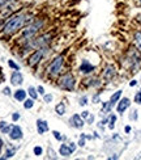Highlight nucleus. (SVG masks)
I'll return each mask as SVG.
<instances>
[{
	"label": "nucleus",
	"instance_id": "obj_41",
	"mask_svg": "<svg viewBox=\"0 0 141 160\" xmlns=\"http://www.w3.org/2000/svg\"><path fill=\"white\" fill-rule=\"evenodd\" d=\"M131 131H132V126L131 125H125L124 126V132L125 134H131Z\"/></svg>",
	"mask_w": 141,
	"mask_h": 160
},
{
	"label": "nucleus",
	"instance_id": "obj_34",
	"mask_svg": "<svg viewBox=\"0 0 141 160\" xmlns=\"http://www.w3.org/2000/svg\"><path fill=\"white\" fill-rule=\"evenodd\" d=\"M92 102L93 104H99V102H102L101 101V92H96L94 95L92 96Z\"/></svg>",
	"mask_w": 141,
	"mask_h": 160
},
{
	"label": "nucleus",
	"instance_id": "obj_20",
	"mask_svg": "<svg viewBox=\"0 0 141 160\" xmlns=\"http://www.w3.org/2000/svg\"><path fill=\"white\" fill-rule=\"evenodd\" d=\"M55 113L59 117H63L65 113H67V104L64 101H60L55 105Z\"/></svg>",
	"mask_w": 141,
	"mask_h": 160
},
{
	"label": "nucleus",
	"instance_id": "obj_36",
	"mask_svg": "<svg viewBox=\"0 0 141 160\" xmlns=\"http://www.w3.org/2000/svg\"><path fill=\"white\" fill-rule=\"evenodd\" d=\"M15 2H17V0H0V9L4 8V7H7L11 3H15Z\"/></svg>",
	"mask_w": 141,
	"mask_h": 160
},
{
	"label": "nucleus",
	"instance_id": "obj_29",
	"mask_svg": "<svg viewBox=\"0 0 141 160\" xmlns=\"http://www.w3.org/2000/svg\"><path fill=\"white\" fill-rule=\"evenodd\" d=\"M86 141H88V137H86V132H82L81 135H80L78 138V142H77V146L78 147H85V144H86Z\"/></svg>",
	"mask_w": 141,
	"mask_h": 160
},
{
	"label": "nucleus",
	"instance_id": "obj_31",
	"mask_svg": "<svg viewBox=\"0 0 141 160\" xmlns=\"http://www.w3.org/2000/svg\"><path fill=\"white\" fill-rule=\"evenodd\" d=\"M8 67L9 68H12V70H15V71H20V64L18 63H16L13 59H8Z\"/></svg>",
	"mask_w": 141,
	"mask_h": 160
},
{
	"label": "nucleus",
	"instance_id": "obj_8",
	"mask_svg": "<svg viewBox=\"0 0 141 160\" xmlns=\"http://www.w3.org/2000/svg\"><path fill=\"white\" fill-rule=\"evenodd\" d=\"M77 147L78 146L76 142H72V141L71 142H60L58 152L62 158H71L76 152Z\"/></svg>",
	"mask_w": 141,
	"mask_h": 160
},
{
	"label": "nucleus",
	"instance_id": "obj_14",
	"mask_svg": "<svg viewBox=\"0 0 141 160\" xmlns=\"http://www.w3.org/2000/svg\"><path fill=\"white\" fill-rule=\"evenodd\" d=\"M9 82L13 87H21L24 84V75L20 71L13 70V72L11 74V78H9Z\"/></svg>",
	"mask_w": 141,
	"mask_h": 160
},
{
	"label": "nucleus",
	"instance_id": "obj_19",
	"mask_svg": "<svg viewBox=\"0 0 141 160\" xmlns=\"http://www.w3.org/2000/svg\"><path fill=\"white\" fill-rule=\"evenodd\" d=\"M122 96H123V91L122 89H118V91H115L112 93V95L110 96V98H109V101H110V104L115 108V105L118 104V101L120 98H122Z\"/></svg>",
	"mask_w": 141,
	"mask_h": 160
},
{
	"label": "nucleus",
	"instance_id": "obj_18",
	"mask_svg": "<svg viewBox=\"0 0 141 160\" xmlns=\"http://www.w3.org/2000/svg\"><path fill=\"white\" fill-rule=\"evenodd\" d=\"M132 42H133V46L141 52V29H137V30H133L132 33Z\"/></svg>",
	"mask_w": 141,
	"mask_h": 160
},
{
	"label": "nucleus",
	"instance_id": "obj_47",
	"mask_svg": "<svg viewBox=\"0 0 141 160\" xmlns=\"http://www.w3.org/2000/svg\"><path fill=\"white\" fill-rule=\"evenodd\" d=\"M135 159H141V152H140V154H139L137 156H135Z\"/></svg>",
	"mask_w": 141,
	"mask_h": 160
},
{
	"label": "nucleus",
	"instance_id": "obj_39",
	"mask_svg": "<svg viewBox=\"0 0 141 160\" xmlns=\"http://www.w3.org/2000/svg\"><path fill=\"white\" fill-rule=\"evenodd\" d=\"M37 91H38V93H39V96H43L45 93H46V89H45L43 85H38V87H37Z\"/></svg>",
	"mask_w": 141,
	"mask_h": 160
},
{
	"label": "nucleus",
	"instance_id": "obj_5",
	"mask_svg": "<svg viewBox=\"0 0 141 160\" xmlns=\"http://www.w3.org/2000/svg\"><path fill=\"white\" fill-rule=\"evenodd\" d=\"M55 84L63 92H75L77 88V78L72 71H64L56 78Z\"/></svg>",
	"mask_w": 141,
	"mask_h": 160
},
{
	"label": "nucleus",
	"instance_id": "obj_7",
	"mask_svg": "<svg viewBox=\"0 0 141 160\" xmlns=\"http://www.w3.org/2000/svg\"><path fill=\"white\" fill-rule=\"evenodd\" d=\"M77 71H78V74L82 76L93 75L94 72L97 71V64L90 62V59H88V58H82L77 67Z\"/></svg>",
	"mask_w": 141,
	"mask_h": 160
},
{
	"label": "nucleus",
	"instance_id": "obj_22",
	"mask_svg": "<svg viewBox=\"0 0 141 160\" xmlns=\"http://www.w3.org/2000/svg\"><path fill=\"white\" fill-rule=\"evenodd\" d=\"M51 134H52L54 139H55V141H58L59 143H60V142H67V141H68V137L64 135L63 132H60V131H58V130H52Z\"/></svg>",
	"mask_w": 141,
	"mask_h": 160
},
{
	"label": "nucleus",
	"instance_id": "obj_32",
	"mask_svg": "<svg viewBox=\"0 0 141 160\" xmlns=\"http://www.w3.org/2000/svg\"><path fill=\"white\" fill-rule=\"evenodd\" d=\"M42 97H43V102L45 104H51L54 101V95L52 93H45Z\"/></svg>",
	"mask_w": 141,
	"mask_h": 160
},
{
	"label": "nucleus",
	"instance_id": "obj_1",
	"mask_svg": "<svg viewBox=\"0 0 141 160\" xmlns=\"http://www.w3.org/2000/svg\"><path fill=\"white\" fill-rule=\"evenodd\" d=\"M33 13H25V12H16L8 17V20L4 22L2 32L5 36H13L16 33H20L25 25L30 24L34 20Z\"/></svg>",
	"mask_w": 141,
	"mask_h": 160
},
{
	"label": "nucleus",
	"instance_id": "obj_9",
	"mask_svg": "<svg viewBox=\"0 0 141 160\" xmlns=\"http://www.w3.org/2000/svg\"><path fill=\"white\" fill-rule=\"evenodd\" d=\"M118 76V68L115 64L112 63H107L105 64V67L102 68V72H101V78H102L103 83H110L114 79Z\"/></svg>",
	"mask_w": 141,
	"mask_h": 160
},
{
	"label": "nucleus",
	"instance_id": "obj_38",
	"mask_svg": "<svg viewBox=\"0 0 141 160\" xmlns=\"http://www.w3.org/2000/svg\"><path fill=\"white\" fill-rule=\"evenodd\" d=\"M2 92H3V95H4V96H12V95H13L9 87H5V88H4Z\"/></svg>",
	"mask_w": 141,
	"mask_h": 160
},
{
	"label": "nucleus",
	"instance_id": "obj_30",
	"mask_svg": "<svg viewBox=\"0 0 141 160\" xmlns=\"http://www.w3.org/2000/svg\"><path fill=\"white\" fill-rule=\"evenodd\" d=\"M89 104V96L88 95H82L81 97L78 98V105L80 106H82V108H85L86 105Z\"/></svg>",
	"mask_w": 141,
	"mask_h": 160
},
{
	"label": "nucleus",
	"instance_id": "obj_37",
	"mask_svg": "<svg viewBox=\"0 0 141 160\" xmlns=\"http://www.w3.org/2000/svg\"><path fill=\"white\" fill-rule=\"evenodd\" d=\"M11 118H12V121L13 122H17L20 118H21V114H20V112H13L12 113V116H11Z\"/></svg>",
	"mask_w": 141,
	"mask_h": 160
},
{
	"label": "nucleus",
	"instance_id": "obj_23",
	"mask_svg": "<svg viewBox=\"0 0 141 160\" xmlns=\"http://www.w3.org/2000/svg\"><path fill=\"white\" fill-rule=\"evenodd\" d=\"M12 129V123H8L7 121H0V132L2 134H9Z\"/></svg>",
	"mask_w": 141,
	"mask_h": 160
},
{
	"label": "nucleus",
	"instance_id": "obj_42",
	"mask_svg": "<svg viewBox=\"0 0 141 160\" xmlns=\"http://www.w3.org/2000/svg\"><path fill=\"white\" fill-rule=\"evenodd\" d=\"M4 146H5V143H4V141H3V139H2V137H0V155H2V154H3Z\"/></svg>",
	"mask_w": 141,
	"mask_h": 160
},
{
	"label": "nucleus",
	"instance_id": "obj_11",
	"mask_svg": "<svg viewBox=\"0 0 141 160\" xmlns=\"http://www.w3.org/2000/svg\"><path fill=\"white\" fill-rule=\"evenodd\" d=\"M68 122H69V126H71V128L76 129V130H81V129H84V126L86 125L85 119L81 117V114H78V113H73V114L69 117Z\"/></svg>",
	"mask_w": 141,
	"mask_h": 160
},
{
	"label": "nucleus",
	"instance_id": "obj_17",
	"mask_svg": "<svg viewBox=\"0 0 141 160\" xmlns=\"http://www.w3.org/2000/svg\"><path fill=\"white\" fill-rule=\"evenodd\" d=\"M17 150H18L17 146H13L12 143H8V146H7V148H5V154H4V156H2L0 159H2V160H5V159H12L13 156L16 155Z\"/></svg>",
	"mask_w": 141,
	"mask_h": 160
},
{
	"label": "nucleus",
	"instance_id": "obj_25",
	"mask_svg": "<svg viewBox=\"0 0 141 160\" xmlns=\"http://www.w3.org/2000/svg\"><path fill=\"white\" fill-rule=\"evenodd\" d=\"M26 91H28V96H29V97L34 98V100H37V98L39 97V93H38V91H37V87H34V85H29Z\"/></svg>",
	"mask_w": 141,
	"mask_h": 160
},
{
	"label": "nucleus",
	"instance_id": "obj_49",
	"mask_svg": "<svg viewBox=\"0 0 141 160\" xmlns=\"http://www.w3.org/2000/svg\"><path fill=\"white\" fill-rule=\"evenodd\" d=\"M140 79H141V78H140Z\"/></svg>",
	"mask_w": 141,
	"mask_h": 160
},
{
	"label": "nucleus",
	"instance_id": "obj_26",
	"mask_svg": "<svg viewBox=\"0 0 141 160\" xmlns=\"http://www.w3.org/2000/svg\"><path fill=\"white\" fill-rule=\"evenodd\" d=\"M22 105H24V109L30 110V109L34 108V105H35V100H34V98H31V97H28V98H26L25 101L22 102Z\"/></svg>",
	"mask_w": 141,
	"mask_h": 160
},
{
	"label": "nucleus",
	"instance_id": "obj_15",
	"mask_svg": "<svg viewBox=\"0 0 141 160\" xmlns=\"http://www.w3.org/2000/svg\"><path fill=\"white\" fill-rule=\"evenodd\" d=\"M35 128H37V132L39 135H45L47 131L50 130V125L46 119H42V118H38L37 122H35Z\"/></svg>",
	"mask_w": 141,
	"mask_h": 160
},
{
	"label": "nucleus",
	"instance_id": "obj_21",
	"mask_svg": "<svg viewBox=\"0 0 141 160\" xmlns=\"http://www.w3.org/2000/svg\"><path fill=\"white\" fill-rule=\"evenodd\" d=\"M116 121H118V116L115 114V113H110L109 114V122H107V129L112 131L114 129H115Z\"/></svg>",
	"mask_w": 141,
	"mask_h": 160
},
{
	"label": "nucleus",
	"instance_id": "obj_10",
	"mask_svg": "<svg viewBox=\"0 0 141 160\" xmlns=\"http://www.w3.org/2000/svg\"><path fill=\"white\" fill-rule=\"evenodd\" d=\"M81 84L85 87V88H93V89H98L102 87L103 80L101 76H96V75H88L84 76V79L81 80Z\"/></svg>",
	"mask_w": 141,
	"mask_h": 160
},
{
	"label": "nucleus",
	"instance_id": "obj_28",
	"mask_svg": "<svg viewBox=\"0 0 141 160\" xmlns=\"http://www.w3.org/2000/svg\"><path fill=\"white\" fill-rule=\"evenodd\" d=\"M128 118H129L131 122H136L139 119V110L137 109H131L129 114H128Z\"/></svg>",
	"mask_w": 141,
	"mask_h": 160
},
{
	"label": "nucleus",
	"instance_id": "obj_16",
	"mask_svg": "<svg viewBox=\"0 0 141 160\" xmlns=\"http://www.w3.org/2000/svg\"><path fill=\"white\" fill-rule=\"evenodd\" d=\"M13 98L16 100V101H18V102H24L26 98H28V91L26 89H24V88H18L17 87V89L13 92Z\"/></svg>",
	"mask_w": 141,
	"mask_h": 160
},
{
	"label": "nucleus",
	"instance_id": "obj_45",
	"mask_svg": "<svg viewBox=\"0 0 141 160\" xmlns=\"http://www.w3.org/2000/svg\"><path fill=\"white\" fill-rule=\"evenodd\" d=\"M137 84H139V80H136V79H132L129 82V87H136Z\"/></svg>",
	"mask_w": 141,
	"mask_h": 160
},
{
	"label": "nucleus",
	"instance_id": "obj_13",
	"mask_svg": "<svg viewBox=\"0 0 141 160\" xmlns=\"http://www.w3.org/2000/svg\"><path fill=\"white\" fill-rule=\"evenodd\" d=\"M8 137H9L11 141H15V142L21 141V139L24 138V130H22V128H21V126H18V125H12V129L9 131Z\"/></svg>",
	"mask_w": 141,
	"mask_h": 160
},
{
	"label": "nucleus",
	"instance_id": "obj_2",
	"mask_svg": "<svg viewBox=\"0 0 141 160\" xmlns=\"http://www.w3.org/2000/svg\"><path fill=\"white\" fill-rule=\"evenodd\" d=\"M46 26V18L41 17V18H34L30 24L25 25L24 28L20 32V42H28L30 39L35 38L39 33H42V30Z\"/></svg>",
	"mask_w": 141,
	"mask_h": 160
},
{
	"label": "nucleus",
	"instance_id": "obj_12",
	"mask_svg": "<svg viewBox=\"0 0 141 160\" xmlns=\"http://www.w3.org/2000/svg\"><path fill=\"white\" fill-rule=\"evenodd\" d=\"M131 98H128V97H122L118 101V104L115 105V108H116V113L118 114H120V116H123L124 113L128 110L129 108H131Z\"/></svg>",
	"mask_w": 141,
	"mask_h": 160
},
{
	"label": "nucleus",
	"instance_id": "obj_46",
	"mask_svg": "<svg viewBox=\"0 0 141 160\" xmlns=\"http://www.w3.org/2000/svg\"><path fill=\"white\" fill-rule=\"evenodd\" d=\"M135 20H136V22H137V24H140V25H141V12H140V13H137L136 17H135Z\"/></svg>",
	"mask_w": 141,
	"mask_h": 160
},
{
	"label": "nucleus",
	"instance_id": "obj_6",
	"mask_svg": "<svg viewBox=\"0 0 141 160\" xmlns=\"http://www.w3.org/2000/svg\"><path fill=\"white\" fill-rule=\"evenodd\" d=\"M50 51H51L50 46L37 48L35 50H33L28 55V58H26V64H28L30 68H37L38 66L46 59V57L50 55Z\"/></svg>",
	"mask_w": 141,
	"mask_h": 160
},
{
	"label": "nucleus",
	"instance_id": "obj_48",
	"mask_svg": "<svg viewBox=\"0 0 141 160\" xmlns=\"http://www.w3.org/2000/svg\"><path fill=\"white\" fill-rule=\"evenodd\" d=\"M139 5H140V7H141V0H139Z\"/></svg>",
	"mask_w": 141,
	"mask_h": 160
},
{
	"label": "nucleus",
	"instance_id": "obj_4",
	"mask_svg": "<svg viewBox=\"0 0 141 160\" xmlns=\"http://www.w3.org/2000/svg\"><path fill=\"white\" fill-rule=\"evenodd\" d=\"M122 64H123L124 68L131 71V74H136V72H139L137 70L141 66V52L135 48V46H131L123 57Z\"/></svg>",
	"mask_w": 141,
	"mask_h": 160
},
{
	"label": "nucleus",
	"instance_id": "obj_24",
	"mask_svg": "<svg viewBox=\"0 0 141 160\" xmlns=\"http://www.w3.org/2000/svg\"><path fill=\"white\" fill-rule=\"evenodd\" d=\"M60 158L59 152H56L55 150H54V147H51V146H49V148H47V159H51V160H58Z\"/></svg>",
	"mask_w": 141,
	"mask_h": 160
},
{
	"label": "nucleus",
	"instance_id": "obj_35",
	"mask_svg": "<svg viewBox=\"0 0 141 160\" xmlns=\"http://www.w3.org/2000/svg\"><path fill=\"white\" fill-rule=\"evenodd\" d=\"M94 121H96V116L93 114V113H90V114L88 116V118L85 119V122H86V125H93L94 123Z\"/></svg>",
	"mask_w": 141,
	"mask_h": 160
},
{
	"label": "nucleus",
	"instance_id": "obj_27",
	"mask_svg": "<svg viewBox=\"0 0 141 160\" xmlns=\"http://www.w3.org/2000/svg\"><path fill=\"white\" fill-rule=\"evenodd\" d=\"M43 152H45V150H43L42 146L37 144V146H34V147H33V155L37 156V158H41V156L43 155Z\"/></svg>",
	"mask_w": 141,
	"mask_h": 160
},
{
	"label": "nucleus",
	"instance_id": "obj_43",
	"mask_svg": "<svg viewBox=\"0 0 141 160\" xmlns=\"http://www.w3.org/2000/svg\"><path fill=\"white\" fill-rule=\"evenodd\" d=\"M90 114V112L89 110H84V112H81V117L84 118V119H86V118H88V116Z\"/></svg>",
	"mask_w": 141,
	"mask_h": 160
},
{
	"label": "nucleus",
	"instance_id": "obj_40",
	"mask_svg": "<svg viewBox=\"0 0 141 160\" xmlns=\"http://www.w3.org/2000/svg\"><path fill=\"white\" fill-rule=\"evenodd\" d=\"M5 82V75H4V72H3V68L0 67V84L4 83Z\"/></svg>",
	"mask_w": 141,
	"mask_h": 160
},
{
	"label": "nucleus",
	"instance_id": "obj_33",
	"mask_svg": "<svg viewBox=\"0 0 141 160\" xmlns=\"http://www.w3.org/2000/svg\"><path fill=\"white\" fill-rule=\"evenodd\" d=\"M133 102L137 105H141V88L135 93V96H133Z\"/></svg>",
	"mask_w": 141,
	"mask_h": 160
},
{
	"label": "nucleus",
	"instance_id": "obj_3",
	"mask_svg": "<svg viewBox=\"0 0 141 160\" xmlns=\"http://www.w3.org/2000/svg\"><path fill=\"white\" fill-rule=\"evenodd\" d=\"M64 67H65V55L58 54L46 66L45 75L49 80H56V78L64 72Z\"/></svg>",
	"mask_w": 141,
	"mask_h": 160
},
{
	"label": "nucleus",
	"instance_id": "obj_44",
	"mask_svg": "<svg viewBox=\"0 0 141 160\" xmlns=\"http://www.w3.org/2000/svg\"><path fill=\"white\" fill-rule=\"evenodd\" d=\"M120 156H119V154H112L111 156H109V158H107V159H109V160H118Z\"/></svg>",
	"mask_w": 141,
	"mask_h": 160
}]
</instances>
